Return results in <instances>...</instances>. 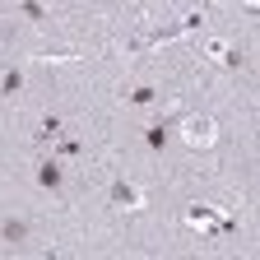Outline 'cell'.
I'll return each instance as SVG.
<instances>
[{"label":"cell","mask_w":260,"mask_h":260,"mask_svg":"<svg viewBox=\"0 0 260 260\" xmlns=\"http://www.w3.org/2000/svg\"><path fill=\"white\" fill-rule=\"evenodd\" d=\"M177 135H181L190 149H209V144L218 140V125H214V116H200V112H190V116H181Z\"/></svg>","instance_id":"obj_1"},{"label":"cell","mask_w":260,"mask_h":260,"mask_svg":"<svg viewBox=\"0 0 260 260\" xmlns=\"http://www.w3.org/2000/svg\"><path fill=\"white\" fill-rule=\"evenodd\" d=\"M112 209H144V190H140L135 181L116 177V181H112Z\"/></svg>","instance_id":"obj_2"},{"label":"cell","mask_w":260,"mask_h":260,"mask_svg":"<svg viewBox=\"0 0 260 260\" xmlns=\"http://www.w3.org/2000/svg\"><path fill=\"white\" fill-rule=\"evenodd\" d=\"M23 242H28V223H23V218H5V223H0V246L14 251V246H23Z\"/></svg>","instance_id":"obj_3"},{"label":"cell","mask_w":260,"mask_h":260,"mask_svg":"<svg viewBox=\"0 0 260 260\" xmlns=\"http://www.w3.org/2000/svg\"><path fill=\"white\" fill-rule=\"evenodd\" d=\"M60 177H65V172H60V158H56V153L38 162V186H47V190H56V186H60Z\"/></svg>","instance_id":"obj_4"},{"label":"cell","mask_w":260,"mask_h":260,"mask_svg":"<svg viewBox=\"0 0 260 260\" xmlns=\"http://www.w3.org/2000/svg\"><path fill=\"white\" fill-rule=\"evenodd\" d=\"M144 144H149L153 153H162V149H168V121H153V125L144 130Z\"/></svg>","instance_id":"obj_5"},{"label":"cell","mask_w":260,"mask_h":260,"mask_svg":"<svg viewBox=\"0 0 260 260\" xmlns=\"http://www.w3.org/2000/svg\"><path fill=\"white\" fill-rule=\"evenodd\" d=\"M125 98H130L135 107H149V103H158V88H153V84H135V88L125 93Z\"/></svg>","instance_id":"obj_6"},{"label":"cell","mask_w":260,"mask_h":260,"mask_svg":"<svg viewBox=\"0 0 260 260\" xmlns=\"http://www.w3.org/2000/svg\"><path fill=\"white\" fill-rule=\"evenodd\" d=\"M19 88H23V75H19V65H10L5 79H0V98H14Z\"/></svg>","instance_id":"obj_7"},{"label":"cell","mask_w":260,"mask_h":260,"mask_svg":"<svg viewBox=\"0 0 260 260\" xmlns=\"http://www.w3.org/2000/svg\"><path fill=\"white\" fill-rule=\"evenodd\" d=\"M205 56H209V60H223V56H228V38H209V42H205Z\"/></svg>","instance_id":"obj_8"},{"label":"cell","mask_w":260,"mask_h":260,"mask_svg":"<svg viewBox=\"0 0 260 260\" xmlns=\"http://www.w3.org/2000/svg\"><path fill=\"white\" fill-rule=\"evenodd\" d=\"M209 218H214V209H209V205H195V209L186 214V223H195V228H205Z\"/></svg>","instance_id":"obj_9"},{"label":"cell","mask_w":260,"mask_h":260,"mask_svg":"<svg viewBox=\"0 0 260 260\" xmlns=\"http://www.w3.org/2000/svg\"><path fill=\"white\" fill-rule=\"evenodd\" d=\"M56 153H79V140H56Z\"/></svg>","instance_id":"obj_10"}]
</instances>
